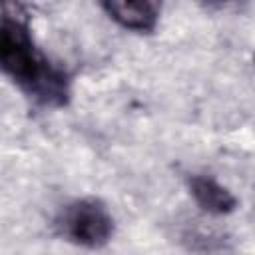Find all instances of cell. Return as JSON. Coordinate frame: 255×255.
Masks as SVG:
<instances>
[{
  "instance_id": "cell-2",
  "label": "cell",
  "mask_w": 255,
  "mask_h": 255,
  "mask_svg": "<svg viewBox=\"0 0 255 255\" xmlns=\"http://www.w3.org/2000/svg\"><path fill=\"white\" fill-rule=\"evenodd\" d=\"M58 233L80 247L100 249L110 243L116 223L108 205L98 197H82L70 201L56 217Z\"/></svg>"
},
{
  "instance_id": "cell-3",
  "label": "cell",
  "mask_w": 255,
  "mask_h": 255,
  "mask_svg": "<svg viewBox=\"0 0 255 255\" xmlns=\"http://www.w3.org/2000/svg\"><path fill=\"white\" fill-rule=\"evenodd\" d=\"M100 4L118 26L137 34H151L163 10V0H100Z\"/></svg>"
},
{
  "instance_id": "cell-5",
  "label": "cell",
  "mask_w": 255,
  "mask_h": 255,
  "mask_svg": "<svg viewBox=\"0 0 255 255\" xmlns=\"http://www.w3.org/2000/svg\"><path fill=\"white\" fill-rule=\"evenodd\" d=\"M207 6H223V4H227V2H231V0H203Z\"/></svg>"
},
{
  "instance_id": "cell-4",
  "label": "cell",
  "mask_w": 255,
  "mask_h": 255,
  "mask_svg": "<svg viewBox=\"0 0 255 255\" xmlns=\"http://www.w3.org/2000/svg\"><path fill=\"white\" fill-rule=\"evenodd\" d=\"M187 187L195 203L209 215H227L237 207V197L209 175H191L187 179Z\"/></svg>"
},
{
  "instance_id": "cell-1",
  "label": "cell",
  "mask_w": 255,
  "mask_h": 255,
  "mask_svg": "<svg viewBox=\"0 0 255 255\" xmlns=\"http://www.w3.org/2000/svg\"><path fill=\"white\" fill-rule=\"evenodd\" d=\"M0 72L36 106L64 108L72 98L70 74L38 48L18 0H0Z\"/></svg>"
}]
</instances>
